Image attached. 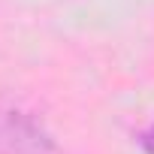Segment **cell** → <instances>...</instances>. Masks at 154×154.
<instances>
[{"label":"cell","instance_id":"cell-1","mask_svg":"<svg viewBox=\"0 0 154 154\" xmlns=\"http://www.w3.org/2000/svg\"><path fill=\"white\" fill-rule=\"evenodd\" d=\"M0 154H63L36 112L15 100H0Z\"/></svg>","mask_w":154,"mask_h":154},{"label":"cell","instance_id":"cell-2","mask_svg":"<svg viewBox=\"0 0 154 154\" xmlns=\"http://www.w3.org/2000/svg\"><path fill=\"white\" fill-rule=\"evenodd\" d=\"M139 148H142L145 154H154V118H151L148 127L139 133Z\"/></svg>","mask_w":154,"mask_h":154}]
</instances>
